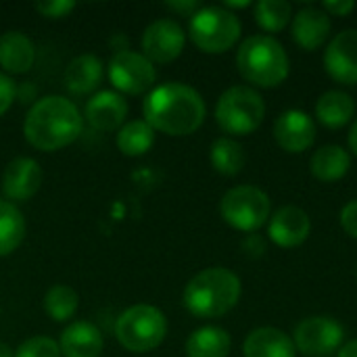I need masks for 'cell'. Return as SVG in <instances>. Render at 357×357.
Returning a JSON list of instances; mask_svg holds the SVG:
<instances>
[{"instance_id": "d590c367", "label": "cell", "mask_w": 357, "mask_h": 357, "mask_svg": "<svg viewBox=\"0 0 357 357\" xmlns=\"http://www.w3.org/2000/svg\"><path fill=\"white\" fill-rule=\"evenodd\" d=\"M167 6L174 8V10H178V13H186V15H188V13L195 15V13L199 10V2H169Z\"/></svg>"}, {"instance_id": "484cf974", "label": "cell", "mask_w": 357, "mask_h": 357, "mask_svg": "<svg viewBox=\"0 0 357 357\" xmlns=\"http://www.w3.org/2000/svg\"><path fill=\"white\" fill-rule=\"evenodd\" d=\"M155 142V130L144 119H134L126 123L117 134V146L128 157L144 155Z\"/></svg>"}, {"instance_id": "7c38bea8", "label": "cell", "mask_w": 357, "mask_h": 357, "mask_svg": "<svg viewBox=\"0 0 357 357\" xmlns=\"http://www.w3.org/2000/svg\"><path fill=\"white\" fill-rule=\"evenodd\" d=\"M324 67L335 82L357 84V29H345L331 40L324 52Z\"/></svg>"}, {"instance_id": "d6986e66", "label": "cell", "mask_w": 357, "mask_h": 357, "mask_svg": "<svg viewBox=\"0 0 357 357\" xmlns=\"http://www.w3.org/2000/svg\"><path fill=\"white\" fill-rule=\"evenodd\" d=\"M295 354L293 339L278 328H257L245 341V357H295Z\"/></svg>"}, {"instance_id": "2e32d148", "label": "cell", "mask_w": 357, "mask_h": 357, "mask_svg": "<svg viewBox=\"0 0 357 357\" xmlns=\"http://www.w3.org/2000/svg\"><path fill=\"white\" fill-rule=\"evenodd\" d=\"M128 117V102L123 96L111 90H102L94 94L86 105V119L94 130L111 132L117 130Z\"/></svg>"}, {"instance_id": "8d00e7d4", "label": "cell", "mask_w": 357, "mask_h": 357, "mask_svg": "<svg viewBox=\"0 0 357 357\" xmlns=\"http://www.w3.org/2000/svg\"><path fill=\"white\" fill-rule=\"evenodd\" d=\"M337 357H357V341H349L347 345H343Z\"/></svg>"}, {"instance_id": "83f0119b", "label": "cell", "mask_w": 357, "mask_h": 357, "mask_svg": "<svg viewBox=\"0 0 357 357\" xmlns=\"http://www.w3.org/2000/svg\"><path fill=\"white\" fill-rule=\"evenodd\" d=\"M77 305H79V297L77 293L67 287V284H56L52 287L46 297H44V312L56 320V322H67L75 316L77 312Z\"/></svg>"}, {"instance_id": "ba28073f", "label": "cell", "mask_w": 357, "mask_h": 357, "mask_svg": "<svg viewBox=\"0 0 357 357\" xmlns=\"http://www.w3.org/2000/svg\"><path fill=\"white\" fill-rule=\"evenodd\" d=\"M270 197L255 186H236L220 203V213L228 226L241 232L259 230L270 218Z\"/></svg>"}, {"instance_id": "9a60e30c", "label": "cell", "mask_w": 357, "mask_h": 357, "mask_svg": "<svg viewBox=\"0 0 357 357\" xmlns=\"http://www.w3.org/2000/svg\"><path fill=\"white\" fill-rule=\"evenodd\" d=\"M42 184V169L38 161L29 157L13 159L2 176V190L10 201H27L31 199Z\"/></svg>"}, {"instance_id": "f35d334b", "label": "cell", "mask_w": 357, "mask_h": 357, "mask_svg": "<svg viewBox=\"0 0 357 357\" xmlns=\"http://www.w3.org/2000/svg\"><path fill=\"white\" fill-rule=\"evenodd\" d=\"M251 2H226V6L224 8H245V6H249Z\"/></svg>"}, {"instance_id": "8992f818", "label": "cell", "mask_w": 357, "mask_h": 357, "mask_svg": "<svg viewBox=\"0 0 357 357\" xmlns=\"http://www.w3.org/2000/svg\"><path fill=\"white\" fill-rule=\"evenodd\" d=\"M167 335V320L161 310L153 305H134L126 310L115 324L117 341L134 354L153 351Z\"/></svg>"}, {"instance_id": "5bb4252c", "label": "cell", "mask_w": 357, "mask_h": 357, "mask_svg": "<svg viewBox=\"0 0 357 357\" xmlns=\"http://www.w3.org/2000/svg\"><path fill=\"white\" fill-rule=\"evenodd\" d=\"M312 232V222L310 215L293 205H287L282 209H278L272 220H270V241L276 243L282 249H293L303 245L310 238Z\"/></svg>"}, {"instance_id": "ffe728a7", "label": "cell", "mask_w": 357, "mask_h": 357, "mask_svg": "<svg viewBox=\"0 0 357 357\" xmlns=\"http://www.w3.org/2000/svg\"><path fill=\"white\" fill-rule=\"evenodd\" d=\"M36 59L33 44L21 31H6L0 36V67L8 73H25Z\"/></svg>"}, {"instance_id": "cb8c5ba5", "label": "cell", "mask_w": 357, "mask_h": 357, "mask_svg": "<svg viewBox=\"0 0 357 357\" xmlns=\"http://www.w3.org/2000/svg\"><path fill=\"white\" fill-rule=\"evenodd\" d=\"M230 335L218 326H205L195 331L186 341L188 357H228L230 356Z\"/></svg>"}, {"instance_id": "7402d4cb", "label": "cell", "mask_w": 357, "mask_h": 357, "mask_svg": "<svg viewBox=\"0 0 357 357\" xmlns=\"http://www.w3.org/2000/svg\"><path fill=\"white\" fill-rule=\"evenodd\" d=\"M100 79H102V61L94 54H79L65 69V86L73 94H88L96 90Z\"/></svg>"}, {"instance_id": "4316f807", "label": "cell", "mask_w": 357, "mask_h": 357, "mask_svg": "<svg viewBox=\"0 0 357 357\" xmlns=\"http://www.w3.org/2000/svg\"><path fill=\"white\" fill-rule=\"evenodd\" d=\"M211 165L222 176H236L245 167V151L232 138H218L211 146Z\"/></svg>"}, {"instance_id": "d6a6232c", "label": "cell", "mask_w": 357, "mask_h": 357, "mask_svg": "<svg viewBox=\"0 0 357 357\" xmlns=\"http://www.w3.org/2000/svg\"><path fill=\"white\" fill-rule=\"evenodd\" d=\"M341 226L343 230L351 236L357 238V201H351L343 207L341 211Z\"/></svg>"}, {"instance_id": "e575fe53", "label": "cell", "mask_w": 357, "mask_h": 357, "mask_svg": "<svg viewBox=\"0 0 357 357\" xmlns=\"http://www.w3.org/2000/svg\"><path fill=\"white\" fill-rule=\"evenodd\" d=\"M243 249H245L251 257H259V255H264V251H266V243H264V238H261V236H257V234H249V236H247V241L243 243Z\"/></svg>"}, {"instance_id": "ab89813d", "label": "cell", "mask_w": 357, "mask_h": 357, "mask_svg": "<svg viewBox=\"0 0 357 357\" xmlns=\"http://www.w3.org/2000/svg\"><path fill=\"white\" fill-rule=\"evenodd\" d=\"M0 357H15V356H13V351H10V347H8V345L0 343Z\"/></svg>"}, {"instance_id": "ac0fdd59", "label": "cell", "mask_w": 357, "mask_h": 357, "mask_svg": "<svg viewBox=\"0 0 357 357\" xmlns=\"http://www.w3.org/2000/svg\"><path fill=\"white\" fill-rule=\"evenodd\" d=\"M102 335L90 322H73L61 335V356L65 357H100L102 354Z\"/></svg>"}, {"instance_id": "9c48e42d", "label": "cell", "mask_w": 357, "mask_h": 357, "mask_svg": "<svg viewBox=\"0 0 357 357\" xmlns=\"http://www.w3.org/2000/svg\"><path fill=\"white\" fill-rule=\"evenodd\" d=\"M343 328L333 318H305L295 331V349L307 357H331L343 347Z\"/></svg>"}, {"instance_id": "44dd1931", "label": "cell", "mask_w": 357, "mask_h": 357, "mask_svg": "<svg viewBox=\"0 0 357 357\" xmlns=\"http://www.w3.org/2000/svg\"><path fill=\"white\" fill-rule=\"evenodd\" d=\"M354 115H356V102L343 90H328L316 102L318 121L331 130H339L347 126Z\"/></svg>"}, {"instance_id": "30bf717a", "label": "cell", "mask_w": 357, "mask_h": 357, "mask_svg": "<svg viewBox=\"0 0 357 357\" xmlns=\"http://www.w3.org/2000/svg\"><path fill=\"white\" fill-rule=\"evenodd\" d=\"M109 79L119 92L142 94L155 84L157 71L144 54L134 50H119L109 63Z\"/></svg>"}, {"instance_id": "836d02e7", "label": "cell", "mask_w": 357, "mask_h": 357, "mask_svg": "<svg viewBox=\"0 0 357 357\" xmlns=\"http://www.w3.org/2000/svg\"><path fill=\"white\" fill-rule=\"evenodd\" d=\"M356 8V2L351 0H328L322 4V10L333 17H347Z\"/></svg>"}, {"instance_id": "277c9868", "label": "cell", "mask_w": 357, "mask_h": 357, "mask_svg": "<svg viewBox=\"0 0 357 357\" xmlns=\"http://www.w3.org/2000/svg\"><path fill=\"white\" fill-rule=\"evenodd\" d=\"M241 75L259 88L280 86L289 77V54L284 46L272 36L247 38L236 54Z\"/></svg>"}, {"instance_id": "603a6c76", "label": "cell", "mask_w": 357, "mask_h": 357, "mask_svg": "<svg viewBox=\"0 0 357 357\" xmlns=\"http://www.w3.org/2000/svg\"><path fill=\"white\" fill-rule=\"evenodd\" d=\"M351 167L349 153L339 144H326L316 151L312 157V174L320 182H337L341 180Z\"/></svg>"}, {"instance_id": "6da1fadb", "label": "cell", "mask_w": 357, "mask_h": 357, "mask_svg": "<svg viewBox=\"0 0 357 357\" xmlns=\"http://www.w3.org/2000/svg\"><path fill=\"white\" fill-rule=\"evenodd\" d=\"M144 121L167 136H188L205 121V100L195 88L167 82L146 96Z\"/></svg>"}, {"instance_id": "f546056e", "label": "cell", "mask_w": 357, "mask_h": 357, "mask_svg": "<svg viewBox=\"0 0 357 357\" xmlns=\"http://www.w3.org/2000/svg\"><path fill=\"white\" fill-rule=\"evenodd\" d=\"M15 357H61V349L48 337H33L17 349Z\"/></svg>"}, {"instance_id": "4dcf8cb0", "label": "cell", "mask_w": 357, "mask_h": 357, "mask_svg": "<svg viewBox=\"0 0 357 357\" xmlns=\"http://www.w3.org/2000/svg\"><path fill=\"white\" fill-rule=\"evenodd\" d=\"M73 8H75V2H71V0H44V2H36V10L42 17H48V19L67 17Z\"/></svg>"}, {"instance_id": "8fae6325", "label": "cell", "mask_w": 357, "mask_h": 357, "mask_svg": "<svg viewBox=\"0 0 357 357\" xmlns=\"http://www.w3.org/2000/svg\"><path fill=\"white\" fill-rule=\"evenodd\" d=\"M184 29L172 19H159L144 29L142 50L151 63H169L184 50Z\"/></svg>"}, {"instance_id": "1f68e13d", "label": "cell", "mask_w": 357, "mask_h": 357, "mask_svg": "<svg viewBox=\"0 0 357 357\" xmlns=\"http://www.w3.org/2000/svg\"><path fill=\"white\" fill-rule=\"evenodd\" d=\"M15 92H17L15 82H13L8 75L0 73V115H4V113L8 111V107L13 105Z\"/></svg>"}, {"instance_id": "4fadbf2b", "label": "cell", "mask_w": 357, "mask_h": 357, "mask_svg": "<svg viewBox=\"0 0 357 357\" xmlns=\"http://www.w3.org/2000/svg\"><path fill=\"white\" fill-rule=\"evenodd\" d=\"M274 138L282 151L303 153L316 140V123L307 113H303L299 109H289L276 119Z\"/></svg>"}, {"instance_id": "3957f363", "label": "cell", "mask_w": 357, "mask_h": 357, "mask_svg": "<svg viewBox=\"0 0 357 357\" xmlns=\"http://www.w3.org/2000/svg\"><path fill=\"white\" fill-rule=\"evenodd\" d=\"M241 299V280L226 268H209L199 272L184 289V307L195 318H220L228 314Z\"/></svg>"}, {"instance_id": "74e56055", "label": "cell", "mask_w": 357, "mask_h": 357, "mask_svg": "<svg viewBox=\"0 0 357 357\" xmlns=\"http://www.w3.org/2000/svg\"><path fill=\"white\" fill-rule=\"evenodd\" d=\"M349 146H351V151L357 155V119L354 121L351 132H349Z\"/></svg>"}, {"instance_id": "e0dca14e", "label": "cell", "mask_w": 357, "mask_h": 357, "mask_svg": "<svg viewBox=\"0 0 357 357\" xmlns=\"http://www.w3.org/2000/svg\"><path fill=\"white\" fill-rule=\"evenodd\" d=\"M331 33V17L322 8L305 6L293 19V38L303 50H318Z\"/></svg>"}, {"instance_id": "7a4b0ae2", "label": "cell", "mask_w": 357, "mask_h": 357, "mask_svg": "<svg viewBox=\"0 0 357 357\" xmlns=\"http://www.w3.org/2000/svg\"><path fill=\"white\" fill-rule=\"evenodd\" d=\"M82 123V113L71 100L65 96H44L27 111L23 134L33 149L50 153L77 140Z\"/></svg>"}, {"instance_id": "52a82bcc", "label": "cell", "mask_w": 357, "mask_h": 357, "mask_svg": "<svg viewBox=\"0 0 357 357\" xmlns=\"http://www.w3.org/2000/svg\"><path fill=\"white\" fill-rule=\"evenodd\" d=\"M190 38L203 52L220 54L238 42L241 21L224 6H205L190 17Z\"/></svg>"}, {"instance_id": "5b68a950", "label": "cell", "mask_w": 357, "mask_h": 357, "mask_svg": "<svg viewBox=\"0 0 357 357\" xmlns=\"http://www.w3.org/2000/svg\"><path fill=\"white\" fill-rule=\"evenodd\" d=\"M266 115L264 98L257 90L249 86H232L228 88L215 107L218 126L232 136H249L253 134Z\"/></svg>"}, {"instance_id": "f1b7e54d", "label": "cell", "mask_w": 357, "mask_h": 357, "mask_svg": "<svg viewBox=\"0 0 357 357\" xmlns=\"http://www.w3.org/2000/svg\"><path fill=\"white\" fill-rule=\"evenodd\" d=\"M293 19V6L284 0H259L255 4V21L261 29L282 31Z\"/></svg>"}, {"instance_id": "d4e9b609", "label": "cell", "mask_w": 357, "mask_h": 357, "mask_svg": "<svg viewBox=\"0 0 357 357\" xmlns=\"http://www.w3.org/2000/svg\"><path fill=\"white\" fill-rule=\"evenodd\" d=\"M25 236L23 213L8 201H0V257L10 255Z\"/></svg>"}]
</instances>
